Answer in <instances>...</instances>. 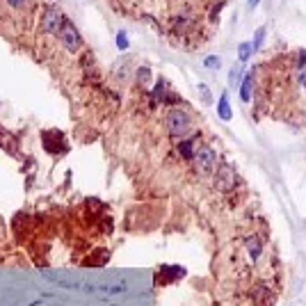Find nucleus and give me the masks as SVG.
I'll return each instance as SVG.
<instances>
[{
  "mask_svg": "<svg viewBox=\"0 0 306 306\" xmlns=\"http://www.w3.org/2000/svg\"><path fill=\"white\" fill-rule=\"evenodd\" d=\"M165 126H167V133L176 139H185L192 133V114L183 108H172L165 114Z\"/></svg>",
  "mask_w": 306,
  "mask_h": 306,
  "instance_id": "f257e3e1",
  "label": "nucleus"
},
{
  "mask_svg": "<svg viewBox=\"0 0 306 306\" xmlns=\"http://www.w3.org/2000/svg\"><path fill=\"white\" fill-rule=\"evenodd\" d=\"M57 39L62 41V46H64L69 53H75V50L83 48V37H80L78 28H75V25L71 23L69 19H64L62 28L57 30Z\"/></svg>",
  "mask_w": 306,
  "mask_h": 306,
  "instance_id": "f03ea898",
  "label": "nucleus"
},
{
  "mask_svg": "<svg viewBox=\"0 0 306 306\" xmlns=\"http://www.w3.org/2000/svg\"><path fill=\"white\" fill-rule=\"evenodd\" d=\"M194 169H197L201 176H208V174H212L215 169H217V156H215V151H212L210 146H199L197 153H194Z\"/></svg>",
  "mask_w": 306,
  "mask_h": 306,
  "instance_id": "7ed1b4c3",
  "label": "nucleus"
},
{
  "mask_svg": "<svg viewBox=\"0 0 306 306\" xmlns=\"http://www.w3.org/2000/svg\"><path fill=\"white\" fill-rule=\"evenodd\" d=\"M64 19L66 16L62 14L57 7H46L44 14H41V21H39L41 32H46V35H57V30L62 28Z\"/></svg>",
  "mask_w": 306,
  "mask_h": 306,
  "instance_id": "20e7f679",
  "label": "nucleus"
},
{
  "mask_svg": "<svg viewBox=\"0 0 306 306\" xmlns=\"http://www.w3.org/2000/svg\"><path fill=\"white\" fill-rule=\"evenodd\" d=\"M236 183H238V176L228 165H222V167H217L215 172H212V185H215V190H219V192H228V190H233L236 188Z\"/></svg>",
  "mask_w": 306,
  "mask_h": 306,
  "instance_id": "39448f33",
  "label": "nucleus"
},
{
  "mask_svg": "<svg viewBox=\"0 0 306 306\" xmlns=\"http://www.w3.org/2000/svg\"><path fill=\"white\" fill-rule=\"evenodd\" d=\"M178 151H181V156L185 160H192L194 153H197V139H183V142L178 144Z\"/></svg>",
  "mask_w": 306,
  "mask_h": 306,
  "instance_id": "423d86ee",
  "label": "nucleus"
},
{
  "mask_svg": "<svg viewBox=\"0 0 306 306\" xmlns=\"http://www.w3.org/2000/svg\"><path fill=\"white\" fill-rule=\"evenodd\" d=\"M245 247L249 249V254H252L254 261H258V256H261V252H263L261 240H258V238H247V240H245Z\"/></svg>",
  "mask_w": 306,
  "mask_h": 306,
  "instance_id": "0eeeda50",
  "label": "nucleus"
},
{
  "mask_svg": "<svg viewBox=\"0 0 306 306\" xmlns=\"http://www.w3.org/2000/svg\"><path fill=\"white\" fill-rule=\"evenodd\" d=\"M254 53V46L252 41H242L240 46H238V59H240V64H245V62H249V57H252Z\"/></svg>",
  "mask_w": 306,
  "mask_h": 306,
  "instance_id": "6e6552de",
  "label": "nucleus"
},
{
  "mask_svg": "<svg viewBox=\"0 0 306 306\" xmlns=\"http://www.w3.org/2000/svg\"><path fill=\"white\" fill-rule=\"evenodd\" d=\"M217 112H219V117L222 119H231V103H228V94L224 92L222 94V99H219V103H217Z\"/></svg>",
  "mask_w": 306,
  "mask_h": 306,
  "instance_id": "1a4fd4ad",
  "label": "nucleus"
},
{
  "mask_svg": "<svg viewBox=\"0 0 306 306\" xmlns=\"http://www.w3.org/2000/svg\"><path fill=\"white\" fill-rule=\"evenodd\" d=\"M112 71H114V75H117V78L126 80V78H128V71H130V59H119Z\"/></svg>",
  "mask_w": 306,
  "mask_h": 306,
  "instance_id": "9d476101",
  "label": "nucleus"
},
{
  "mask_svg": "<svg viewBox=\"0 0 306 306\" xmlns=\"http://www.w3.org/2000/svg\"><path fill=\"white\" fill-rule=\"evenodd\" d=\"M245 83L240 85V99H242V103H247V101H252V75H245Z\"/></svg>",
  "mask_w": 306,
  "mask_h": 306,
  "instance_id": "9b49d317",
  "label": "nucleus"
},
{
  "mask_svg": "<svg viewBox=\"0 0 306 306\" xmlns=\"http://www.w3.org/2000/svg\"><path fill=\"white\" fill-rule=\"evenodd\" d=\"M263 41H265V28H258V30H256V35H254V39H252L254 53H256V50H261Z\"/></svg>",
  "mask_w": 306,
  "mask_h": 306,
  "instance_id": "f8f14e48",
  "label": "nucleus"
},
{
  "mask_svg": "<svg viewBox=\"0 0 306 306\" xmlns=\"http://www.w3.org/2000/svg\"><path fill=\"white\" fill-rule=\"evenodd\" d=\"M203 66H206V69H212V71H217L219 66H222V59H219L217 55H208V57L203 59Z\"/></svg>",
  "mask_w": 306,
  "mask_h": 306,
  "instance_id": "ddd939ff",
  "label": "nucleus"
},
{
  "mask_svg": "<svg viewBox=\"0 0 306 306\" xmlns=\"http://www.w3.org/2000/svg\"><path fill=\"white\" fill-rule=\"evenodd\" d=\"M114 44H117L119 50H126V48H128V35H126L124 30H119V32H117V37H114Z\"/></svg>",
  "mask_w": 306,
  "mask_h": 306,
  "instance_id": "4468645a",
  "label": "nucleus"
},
{
  "mask_svg": "<svg viewBox=\"0 0 306 306\" xmlns=\"http://www.w3.org/2000/svg\"><path fill=\"white\" fill-rule=\"evenodd\" d=\"M135 80H137L139 85H146L148 80H151V71H148L146 66H139L137 73H135Z\"/></svg>",
  "mask_w": 306,
  "mask_h": 306,
  "instance_id": "2eb2a0df",
  "label": "nucleus"
},
{
  "mask_svg": "<svg viewBox=\"0 0 306 306\" xmlns=\"http://www.w3.org/2000/svg\"><path fill=\"white\" fill-rule=\"evenodd\" d=\"M10 3V7H14V10H23V7H28V0H7Z\"/></svg>",
  "mask_w": 306,
  "mask_h": 306,
  "instance_id": "dca6fc26",
  "label": "nucleus"
},
{
  "mask_svg": "<svg viewBox=\"0 0 306 306\" xmlns=\"http://www.w3.org/2000/svg\"><path fill=\"white\" fill-rule=\"evenodd\" d=\"M297 83H299L301 87H306V66H304V69L297 71Z\"/></svg>",
  "mask_w": 306,
  "mask_h": 306,
  "instance_id": "f3484780",
  "label": "nucleus"
},
{
  "mask_svg": "<svg viewBox=\"0 0 306 306\" xmlns=\"http://www.w3.org/2000/svg\"><path fill=\"white\" fill-rule=\"evenodd\" d=\"M295 64H297V69H304V66H306V53L297 55V62H295Z\"/></svg>",
  "mask_w": 306,
  "mask_h": 306,
  "instance_id": "a211bd4d",
  "label": "nucleus"
},
{
  "mask_svg": "<svg viewBox=\"0 0 306 306\" xmlns=\"http://www.w3.org/2000/svg\"><path fill=\"white\" fill-rule=\"evenodd\" d=\"M199 89H201V94H203V101H210V89L206 85H199Z\"/></svg>",
  "mask_w": 306,
  "mask_h": 306,
  "instance_id": "6ab92c4d",
  "label": "nucleus"
},
{
  "mask_svg": "<svg viewBox=\"0 0 306 306\" xmlns=\"http://www.w3.org/2000/svg\"><path fill=\"white\" fill-rule=\"evenodd\" d=\"M258 3H261V0H249V10H254V7H258Z\"/></svg>",
  "mask_w": 306,
  "mask_h": 306,
  "instance_id": "aec40b11",
  "label": "nucleus"
}]
</instances>
